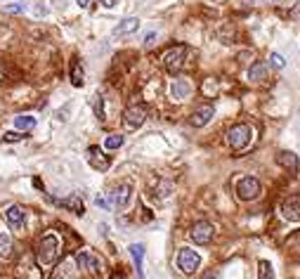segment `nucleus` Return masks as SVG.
Segmentation results:
<instances>
[{
	"instance_id": "nucleus-1",
	"label": "nucleus",
	"mask_w": 300,
	"mask_h": 279,
	"mask_svg": "<svg viewBox=\"0 0 300 279\" xmlns=\"http://www.w3.org/2000/svg\"><path fill=\"white\" fill-rule=\"evenodd\" d=\"M59 249H62V241H59L57 234H55V232L45 234L43 241H40V246H38V263L43 265V268L55 265L57 258H59Z\"/></svg>"
},
{
	"instance_id": "nucleus-2",
	"label": "nucleus",
	"mask_w": 300,
	"mask_h": 279,
	"mask_svg": "<svg viewBox=\"0 0 300 279\" xmlns=\"http://www.w3.org/2000/svg\"><path fill=\"white\" fill-rule=\"evenodd\" d=\"M251 140H253V128L251 125H234L232 130L227 133V145L232 147L234 152H241V149H246V147L251 145Z\"/></svg>"
},
{
	"instance_id": "nucleus-3",
	"label": "nucleus",
	"mask_w": 300,
	"mask_h": 279,
	"mask_svg": "<svg viewBox=\"0 0 300 279\" xmlns=\"http://www.w3.org/2000/svg\"><path fill=\"white\" fill-rule=\"evenodd\" d=\"M184 57H187V45H173L170 50H165L163 57H161L163 69L170 74H177L184 67Z\"/></svg>"
},
{
	"instance_id": "nucleus-4",
	"label": "nucleus",
	"mask_w": 300,
	"mask_h": 279,
	"mask_svg": "<svg viewBox=\"0 0 300 279\" xmlns=\"http://www.w3.org/2000/svg\"><path fill=\"white\" fill-rule=\"evenodd\" d=\"M260 180L258 178H253V175H246L241 178L239 183H236V196L241 199V201H253V199H258L260 196Z\"/></svg>"
},
{
	"instance_id": "nucleus-5",
	"label": "nucleus",
	"mask_w": 300,
	"mask_h": 279,
	"mask_svg": "<svg viewBox=\"0 0 300 279\" xmlns=\"http://www.w3.org/2000/svg\"><path fill=\"white\" fill-rule=\"evenodd\" d=\"M199 265H201V256L196 253L194 249H180V253H177V268L182 270L184 275H194L196 270H199Z\"/></svg>"
},
{
	"instance_id": "nucleus-6",
	"label": "nucleus",
	"mask_w": 300,
	"mask_h": 279,
	"mask_svg": "<svg viewBox=\"0 0 300 279\" xmlns=\"http://www.w3.org/2000/svg\"><path fill=\"white\" fill-rule=\"evenodd\" d=\"M189 237H192L194 244H199V246H206V244H211V241H213V237H215V227L211 225V222H206V220L194 222L192 232H189Z\"/></svg>"
},
{
	"instance_id": "nucleus-7",
	"label": "nucleus",
	"mask_w": 300,
	"mask_h": 279,
	"mask_svg": "<svg viewBox=\"0 0 300 279\" xmlns=\"http://www.w3.org/2000/svg\"><path fill=\"white\" fill-rule=\"evenodd\" d=\"M147 121V109L142 104H133L123 111V125L128 130H137Z\"/></svg>"
},
{
	"instance_id": "nucleus-8",
	"label": "nucleus",
	"mask_w": 300,
	"mask_h": 279,
	"mask_svg": "<svg viewBox=\"0 0 300 279\" xmlns=\"http://www.w3.org/2000/svg\"><path fill=\"white\" fill-rule=\"evenodd\" d=\"M85 159H87V164L92 166V168H97V171H109V166H111V159L99 147H90L85 152Z\"/></svg>"
},
{
	"instance_id": "nucleus-9",
	"label": "nucleus",
	"mask_w": 300,
	"mask_h": 279,
	"mask_svg": "<svg viewBox=\"0 0 300 279\" xmlns=\"http://www.w3.org/2000/svg\"><path fill=\"white\" fill-rule=\"evenodd\" d=\"M130 194H133V187L130 185H118L116 189H111V194H109V206L126 208L128 203H130Z\"/></svg>"
},
{
	"instance_id": "nucleus-10",
	"label": "nucleus",
	"mask_w": 300,
	"mask_h": 279,
	"mask_svg": "<svg viewBox=\"0 0 300 279\" xmlns=\"http://www.w3.org/2000/svg\"><path fill=\"white\" fill-rule=\"evenodd\" d=\"M215 116V109L211 104H204L199 106V109H194V114L189 116V123L194 125V128H204V125L211 123V118Z\"/></svg>"
},
{
	"instance_id": "nucleus-11",
	"label": "nucleus",
	"mask_w": 300,
	"mask_h": 279,
	"mask_svg": "<svg viewBox=\"0 0 300 279\" xmlns=\"http://www.w3.org/2000/svg\"><path fill=\"white\" fill-rule=\"evenodd\" d=\"M281 215L289 222H300V196H289L281 203Z\"/></svg>"
},
{
	"instance_id": "nucleus-12",
	"label": "nucleus",
	"mask_w": 300,
	"mask_h": 279,
	"mask_svg": "<svg viewBox=\"0 0 300 279\" xmlns=\"http://www.w3.org/2000/svg\"><path fill=\"white\" fill-rule=\"evenodd\" d=\"M76 263L80 270H87V272H99L102 270V263H99V258H97L95 253H90V251H80L76 256Z\"/></svg>"
},
{
	"instance_id": "nucleus-13",
	"label": "nucleus",
	"mask_w": 300,
	"mask_h": 279,
	"mask_svg": "<svg viewBox=\"0 0 300 279\" xmlns=\"http://www.w3.org/2000/svg\"><path fill=\"white\" fill-rule=\"evenodd\" d=\"M189 95H192V83L187 78H175L173 83H170V97H173L175 102H182Z\"/></svg>"
},
{
	"instance_id": "nucleus-14",
	"label": "nucleus",
	"mask_w": 300,
	"mask_h": 279,
	"mask_svg": "<svg viewBox=\"0 0 300 279\" xmlns=\"http://www.w3.org/2000/svg\"><path fill=\"white\" fill-rule=\"evenodd\" d=\"M5 220H7V225H10L12 230H21L24 222H26V213H24L21 206H10L5 211Z\"/></svg>"
},
{
	"instance_id": "nucleus-15",
	"label": "nucleus",
	"mask_w": 300,
	"mask_h": 279,
	"mask_svg": "<svg viewBox=\"0 0 300 279\" xmlns=\"http://www.w3.org/2000/svg\"><path fill=\"white\" fill-rule=\"evenodd\" d=\"M137 29H140V19H137V17H126V19L114 29V36H116V38H121V36H130V33H135Z\"/></svg>"
},
{
	"instance_id": "nucleus-16",
	"label": "nucleus",
	"mask_w": 300,
	"mask_h": 279,
	"mask_svg": "<svg viewBox=\"0 0 300 279\" xmlns=\"http://www.w3.org/2000/svg\"><path fill=\"white\" fill-rule=\"evenodd\" d=\"M69 76H71L74 88H83V83H85V71H83V64H80L78 59L71 62V67H69Z\"/></svg>"
},
{
	"instance_id": "nucleus-17",
	"label": "nucleus",
	"mask_w": 300,
	"mask_h": 279,
	"mask_svg": "<svg viewBox=\"0 0 300 279\" xmlns=\"http://www.w3.org/2000/svg\"><path fill=\"white\" fill-rule=\"evenodd\" d=\"M130 256H133V263H135V270H137V277L145 279V272H142V260H145V246L142 244H130Z\"/></svg>"
},
{
	"instance_id": "nucleus-18",
	"label": "nucleus",
	"mask_w": 300,
	"mask_h": 279,
	"mask_svg": "<svg viewBox=\"0 0 300 279\" xmlns=\"http://www.w3.org/2000/svg\"><path fill=\"white\" fill-rule=\"evenodd\" d=\"M277 161H279V166H284L286 171L298 173V156L293 154V152H279V154H277Z\"/></svg>"
},
{
	"instance_id": "nucleus-19",
	"label": "nucleus",
	"mask_w": 300,
	"mask_h": 279,
	"mask_svg": "<svg viewBox=\"0 0 300 279\" xmlns=\"http://www.w3.org/2000/svg\"><path fill=\"white\" fill-rule=\"evenodd\" d=\"M267 74H270V67H267L265 62H255V64L248 69V81L260 83V81H265V78H267Z\"/></svg>"
},
{
	"instance_id": "nucleus-20",
	"label": "nucleus",
	"mask_w": 300,
	"mask_h": 279,
	"mask_svg": "<svg viewBox=\"0 0 300 279\" xmlns=\"http://www.w3.org/2000/svg\"><path fill=\"white\" fill-rule=\"evenodd\" d=\"M57 206H62V208H69V211H74L76 215H83L85 213V206H83V201L78 199V196H69V199H62V201H55Z\"/></svg>"
},
{
	"instance_id": "nucleus-21",
	"label": "nucleus",
	"mask_w": 300,
	"mask_h": 279,
	"mask_svg": "<svg viewBox=\"0 0 300 279\" xmlns=\"http://www.w3.org/2000/svg\"><path fill=\"white\" fill-rule=\"evenodd\" d=\"M36 116H31V114H21L14 118V130H21V133H26V130H33L36 128Z\"/></svg>"
},
{
	"instance_id": "nucleus-22",
	"label": "nucleus",
	"mask_w": 300,
	"mask_h": 279,
	"mask_svg": "<svg viewBox=\"0 0 300 279\" xmlns=\"http://www.w3.org/2000/svg\"><path fill=\"white\" fill-rule=\"evenodd\" d=\"M12 258V237L7 232H0V260Z\"/></svg>"
},
{
	"instance_id": "nucleus-23",
	"label": "nucleus",
	"mask_w": 300,
	"mask_h": 279,
	"mask_svg": "<svg viewBox=\"0 0 300 279\" xmlns=\"http://www.w3.org/2000/svg\"><path fill=\"white\" fill-rule=\"evenodd\" d=\"M123 147V135H107V140H104V149H109V152H116V149H121Z\"/></svg>"
},
{
	"instance_id": "nucleus-24",
	"label": "nucleus",
	"mask_w": 300,
	"mask_h": 279,
	"mask_svg": "<svg viewBox=\"0 0 300 279\" xmlns=\"http://www.w3.org/2000/svg\"><path fill=\"white\" fill-rule=\"evenodd\" d=\"M258 275H260V277L258 279H277L274 277V270H272V265H270V260H260V265H258Z\"/></svg>"
},
{
	"instance_id": "nucleus-25",
	"label": "nucleus",
	"mask_w": 300,
	"mask_h": 279,
	"mask_svg": "<svg viewBox=\"0 0 300 279\" xmlns=\"http://www.w3.org/2000/svg\"><path fill=\"white\" fill-rule=\"evenodd\" d=\"M270 64L274 69H284V67H286V62H284V57H281L279 52H272V55H270Z\"/></svg>"
},
{
	"instance_id": "nucleus-26",
	"label": "nucleus",
	"mask_w": 300,
	"mask_h": 279,
	"mask_svg": "<svg viewBox=\"0 0 300 279\" xmlns=\"http://www.w3.org/2000/svg\"><path fill=\"white\" fill-rule=\"evenodd\" d=\"M92 106H95V116H97V118H99V121H104V106H102V97H99V95L95 97Z\"/></svg>"
},
{
	"instance_id": "nucleus-27",
	"label": "nucleus",
	"mask_w": 300,
	"mask_h": 279,
	"mask_svg": "<svg viewBox=\"0 0 300 279\" xmlns=\"http://www.w3.org/2000/svg\"><path fill=\"white\" fill-rule=\"evenodd\" d=\"M2 140H5V142H19V140H24V133H21V130H10V133H5Z\"/></svg>"
},
{
	"instance_id": "nucleus-28",
	"label": "nucleus",
	"mask_w": 300,
	"mask_h": 279,
	"mask_svg": "<svg viewBox=\"0 0 300 279\" xmlns=\"http://www.w3.org/2000/svg\"><path fill=\"white\" fill-rule=\"evenodd\" d=\"M5 12H10V14H21V12H24V7H21L19 2H14V5H7V7H5Z\"/></svg>"
},
{
	"instance_id": "nucleus-29",
	"label": "nucleus",
	"mask_w": 300,
	"mask_h": 279,
	"mask_svg": "<svg viewBox=\"0 0 300 279\" xmlns=\"http://www.w3.org/2000/svg\"><path fill=\"white\" fill-rule=\"evenodd\" d=\"M116 2H118V0H99V5H102V7H107V10L116 7Z\"/></svg>"
},
{
	"instance_id": "nucleus-30",
	"label": "nucleus",
	"mask_w": 300,
	"mask_h": 279,
	"mask_svg": "<svg viewBox=\"0 0 300 279\" xmlns=\"http://www.w3.org/2000/svg\"><path fill=\"white\" fill-rule=\"evenodd\" d=\"M76 2H78V7H83V10H87L92 5V0H76Z\"/></svg>"
},
{
	"instance_id": "nucleus-31",
	"label": "nucleus",
	"mask_w": 300,
	"mask_h": 279,
	"mask_svg": "<svg viewBox=\"0 0 300 279\" xmlns=\"http://www.w3.org/2000/svg\"><path fill=\"white\" fill-rule=\"evenodd\" d=\"M95 203H97V206H102V208H109V201H107V199H102V196H97Z\"/></svg>"
},
{
	"instance_id": "nucleus-32",
	"label": "nucleus",
	"mask_w": 300,
	"mask_h": 279,
	"mask_svg": "<svg viewBox=\"0 0 300 279\" xmlns=\"http://www.w3.org/2000/svg\"><path fill=\"white\" fill-rule=\"evenodd\" d=\"M154 38H156V33H154V31H151V33H147L145 43H147V45H151V43H154Z\"/></svg>"
},
{
	"instance_id": "nucleus-33",
	"label": "nucleus",
	"mask_w": 300,
	"mask_h": 279,
	"mask_svg": "<svg viewBox=\"0 0 300 279\" xmlns=\"http://www.w3.org/2000/svg\"><path fill=\"white\" fill-rule=\"evenodd\" d=\"M291 17H293V19H298V17H300V2H298V7H296V10L291 12Z\"/></svg>"
},
{
	"instance_id": "nucleus-34",
	"label": "nucleus",
	"mask_w": 300,
	"mask_h": 279,
	"mask_svg": "<svg viewBox=\"0 0 300 279\" xmlns=\"http://www.w3.org/2000/svg\"><path fill=\"white\" fill-rule=\"evenodd\" d=\"M204 279H218V272H208Z\"/></svg>"
}]
</instances>
